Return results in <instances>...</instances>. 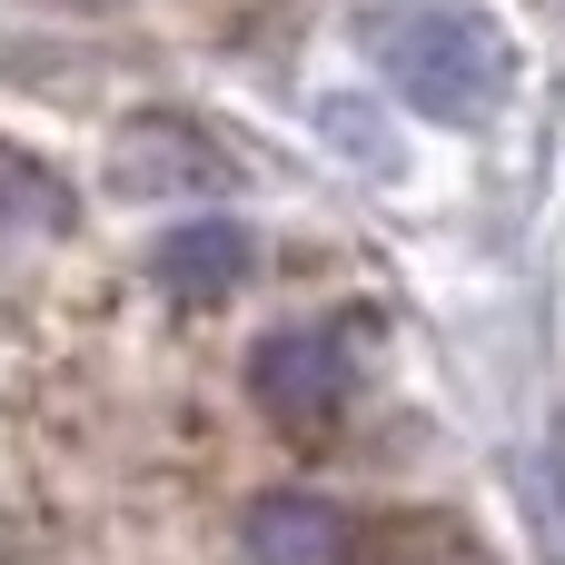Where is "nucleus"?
Wrapping results in <instances>:
<instances>
[{
  "label": "nucleus",
  "instance_id": "obj_1",
  "mask_svg": "<svg viewBox=\"0 0 565 565\" xmlns=\"http://www.w3.org/2000/svg\"><path fill=\"white\" fill-rule=\"evenodd\" d=\"M367 60L387 70V89L407 109H427L447 129L487 119L507 99V79H516L497 20H477V10H377L367 20Z\"/></svg>",
  "mask_w": 565,
  "mask_h": 565
},
{
  "label": "nucleus",
  "instance_id": "obj_2",
  "mask_svg": "<svg viewBox=\"0 0 565 565\" xmlns=\"http://www.w3.org/2000/svg\"><path fill=\"white\" fill-rule=\"evenodd\" d=\"M248 387H258V407H268L288 437H318V427L348 407V358H338L328 338H268L258 367H248Z\"/></svg>",
  "mask_w": 565,
  "mask_h": 565
},
{
  "label": "nucleus",
  "instance_id": "obj_3",
  "mask_svg": "<svg viewBox=\"0 0 565 565\" xmlns=\"http://www.w3.org/2000/svg\"><path fill=\"white\" fill-rule=\"evenodd\" d=\"M248 556L258 565H338L348 526H338L328 497H258L248 507Z\"/></svg>",
  "mask_w": 565,
  "mask_h": 565
},
{
  "label": "nucleus",
  "instance_id": "obj_4",
  "mask_svg": "<svg viewBox=\"0 0 565 565\" xmlns=\"http://www.w3.org/2000/svg\"><path fill=\"white\" fill-rule=\"evenodd\" d=\"M238 268H248V228H228V218H199V228H169L159 238V278L179 298H228Z\"/></svg>",
  "mask_w": 565,
  "mask_h": 565
}]
</instances>
